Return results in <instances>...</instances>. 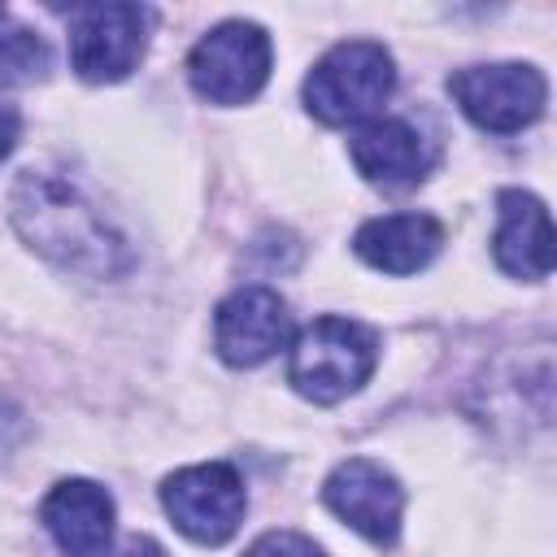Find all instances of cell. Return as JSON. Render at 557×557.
<instances>
[{
    "instance_id": "obj_1",
    "label": "cell",
    "mask_w": 557,
    "mask_h": 557,
    "mask_svg": "<svg viewBox=\"0 0 557 557\" xmlns=\"http://www.w3.org/2000/svg\"><path fill=\"white\" fill-rule=\"evenodd\" d=\"M9 218L35 252H44L65 270L113 278L117 270L131 265L122 235H113L109 222L61 174L22 170L9 191Z\"/></svg>"
},
{
    "instance_id": "obj_2",
    "label": "cell",
    "mask_w": 557,
    "mask_h": 557,
    "mask_svg": "<svg viewBox=\"0 0 557 557\" xmlns=\"http://www.w3.org/2000/svg\"><path fill=\"white\" fill-rule=\"evenodd\" d=\"M379 366V339L352 322V318H318L309 322L287 361V383L313 400V405H335L352 396Z\"/></svg>"
},
{
    "instance_id": "obj_3",
    "label": "cell",
    "mask_w": 557,
    "mask_h": 557,
    "mask_svg": "<svg viewBox=\"0 0 557 557\" xmlns=\"http://www.w3.org/2000/svg\"><path fill=\"white\" fill-rule=\"evenodd\" d=\"M396 87L392 52L374 39L335 44L305 78V109L326 126H348L383 109Z\"/></svg>"
},
{
    "instance_id": "obj_4",
    "label": "cell",
    "mask_w": 557,
    "mask_h": 557,
    "mask_svg": "<svg viewBox=\"0 0 557 557\" xmlns=\"http://www.w3.org/2000/svg\"><path fill=\"white\" fill-rule=\"evenodd\" d=\"M187 78L209 104H244L270 78V35L257 22H222L196 39Z\"/></svg>"
},
{
    "instance_id": "obj_5",
    "label": "cell",
    "mask_w": 557,
    "mask_h": 557,
    "mask_svg": "<svg viewBox=\"0 0 557 557\" xmlns=\"http://www.w3.org/2000/svg\"><path fill=\"white\" fill-rule=\"evenodd\" d=\"M448 96L461 104V113L474 126L492 135H513L544 113L548 83L527 61H492V65L457 70L448 78Z\"/></svg>"
},
{
    "instance_id": "obj_6",
    "label": "cell",
    "mask_w": 557,
    "mask_h": 557,
    "mask_svg": "<svg viewBox=\"0 0 557 557\" xmlns=\"http://www.w3.org/2000/svg\"><path fill=\"white\" fill-rule=\"evenodd\" d=\"M152 30L148 4H83L70 22V65L83 83H117L126 78Z\"/></svg>"
},
{
    "instance_id": "obj_7",
    "label": "cell",
    "mask_w": 557,
    "mask_h": 557,
    "mask_svg": "<svg viewBox=\"0 0 557 557\" xmlns=\"http://www.w3.org/2000/svg\"><path fill=\"white\" fill-rule=\"evenodd\" d=\"M161 505L187 540L226 544L244 522L248 492L231 461H205V466L174 470L161 487Z\"/></svg>"
},
{
    "instance_id": "obj_8",
    "label": "cell",
    "mask_w": 557,
    "mask_h": 557,
    "mask_svg": "<svg viewBox=\"0 0 557 557\" xmlns=\"http://www.w3.org/2000/svg\"><path fill=\"white\" fill-rule=\"evenodd\" d=\"M322 500L339 522H348L370 544H396L405 518V487L379 461L370 457L339 461L322 483Z\"/></svg>"
},
{
    "instance_id": "obj_9",
    "label": "cell",
    "mask_w": 557,
    "mask_h": 557,
    "mask_svg": "<svg viewBox=\"0 0 557 557\" xmlns=\"http://www.w3.org/2000/svg\"><path fill=\"white\" fill-rule=\"evenodd\" d=\"M292 339V313L274 287H239L213 313V344L226 366H261Z\"/></svg>"
},
{
    "instance_id": "obj_10",
    "label": "cell",
    "mask_w": 557,
    "mask_h": 557,
    "mask_svg": "<svg viewBox=\"0 0 557 557\" xmlns=\"http://www.w3.org/2000/svg\"><path fill=\"white\" fill-rule=\"evenodd\" d=\"M39 518L48 527V535L57 540V548L65 557H104L109 540H113V496L91 483V479H61L44 505Z\"/></svg>"
},
{
    "instance_id": "obj_11",
    "label": "cell",
    "mask_w": 557,
    "mask_h": 557,
    "mask_svg": "<svg viewBox=\"0 0 557 557\" xmlns=\"http://www.w3.org/2000/svg\"><path fill=\"white\" fill-rule=\"evenodd\" d=\"M348 152H352V165L361 170V178H370L374 187H387V191L418 187L435 165V148L400 117L366 122L352 135Z\"/></svg>"
},
{
    "instance_id": "obj_12",
    "label": "cell",
    "mask_w": 557,
    "mask_h": 557,
    "mask_svg": "<svg viewBox=\"0 0 557 557\" xmlns=\"http://www.w3.org/2000/svg\"><path fill=\"white\" fill-rule=\"evenodd\" d=\"M496 265L513 278H548L553 270V226H548V209L540 196L522 191V187H505L496 196Z\"/></svg>"
},
{
    "instance_id": "obj_13",
    "label": "cell",
    "mask_w": 557,
    "mask_h": 557,
    "mask_svg": "<svg viewBox=\"0 0 557 557\" xmlns=\"http://www.w3.org/2000/svg\"><path fill=\"white\" fill-rule=\"evenodd\" d=\"M444 244V226L431 213H383L352 235V252L383 274H418Z\"/></svg>"
},
{
    "instance_id": "obj_14",
    "label": "cell",
    "mask_w": 557,
    "mask_h": 557,
    "mask_svg": "<svg viewBox=\"0 0 557 557\" xmlns=\"http://www.w3.org/2000/svg\"><path fill=\"white\" fill-rule=\"evenodd\" d=\"M52 65V52L44 44V35H35L30 26H4L0 30V87H26L39 83Z\"/></svg>"
},
{
    "instance_id": "obj_15",
    "label": "cell",
    "mask_w": 557,
    "mask_h": 557,
    "mask_svg": "<svg viewBox=\"0 0 557 557\" xmlns=\"http://www.w3.org/2000/svg\"><path fill=\"white\" fill-rule=\"evenodd\" d=\"M244 557H326V553L296 531H265Z\"/></svg>"
},
{
    "instance_id": "obj_16",
    "label": "cell",
    "mask_w": 557,
    "mask_h": 557,
    "mask_svg": "<svg viewBox=\"0 0 557 557\" xmlns=\"http://www.w3.org/2000/svg\"><path fill=\"white\" fill-rule=\"evenodd\" d=\"M17 131H22V117H17V109H13V104H0V161L13 152V144H17Z\"/></svg>"
},
{
    "instance_id": "obj_17",
    "label": "cell",
    "mask_w": 557,
    "mask_h": 557,
    "mask_svg": "<svg viewBox=\"0 0 557 557\" xmlns=\"http://www.w3.org/2000/svg\"><path fill=\"white\" fill-rule=\"evenodd\" d=\"M117 557H165V548H161L152 535H131Z\"/></svg>"
},
{
    "instance_id": "obj_18",
    "label": "cell",
    "mask_w": 557,
    "mask_h": 557,
    "mask_svg": "<svg viewBox=\"0 0 557 557\" xmlns=\"http://www.w3.org/2000/svg\"><path fill=\"white\" fill-rule=\"evenodd\" d=\"M0 17H4V9H0Z\"/></svg>"
}]
</instances>
